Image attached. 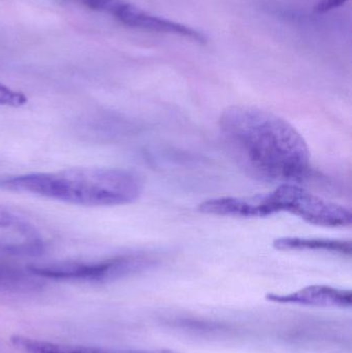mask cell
I'll use <instances>...</instances> for the list:
<instances>
[{
	"label": "cell",
	"mask_w": 352,
	"mask_h": 353,
	"mask_svg": "<svg viewBox=\"0 0 352 353\" xmlns=\"http://www.w3.org/2000/svg\"><path fill=\"white\" fill-rule=\"evenodd\" d=\"M273 246L280 251L316 250L337 254L351 255L352 246L351 241L332 240V239H307L284 236L274 240Z\"/></svg>",
	"instance_id": "ba28073f"
},
{
	"label": "cell",
	"mask_w": 352,
	"mask_h": 353,
	"mask_svg": "<svg viewBox=\"0 0 352 353\" xmlns=\"http://www.w3.org/2000/svg\"><path fill=\"white\" fill-rule=\"evenodd\" d=\"M349 0H318L314 6V12L316 14H326L331 10H336Z\"/></svg>",
	"instance_id": "7c38bea8"
},
{
	"label": "cell",
	"mask_w": 352,
	"mask_h": 353,
	"mask_svg": "<svg viewBox=\"0 0 352 353\" xmlns=\"http://www.w3.org/2000/svg\"><path fill=\"white\" fill-rule=\"evenodd\" d=\"M10 343L22 353H121L122 350H112L93 346L68 345L45 340L34 339L25 336L10 337Z\"/></svg>",
	"instance_id": "52a82bcc"
},
{
	"label": "cell",
	"mask_w": 352,
	"mask_h": 353,
	"mask_svg": "<svg viewBox=\"0 0 352 353\" xmlns=\"http://www.w3.org/2000/svg\"><path fill=\"white\" fill-rule=\"evenodd\" d=\"M152 265V259L143 255L132 254L101 261H57L33 263L27 270L39 279L109 283L136 275Z\"/></svg>",
	"instance_id": "3957f363"
},
{
	"label": "cell",
	"mask_w": 352,
	"mask_h": 353,
	"mask_svg": "<svg viewBox=\"0 0 352 353\" xmlns=\"http://www.w3.org/2000/svg\"><path fill=\"white\" fill-rule=\"evenodd\" d=\"M47 244L30 222L0 208V251L18 256H41Z\"/></svg>",
	"instance_id": "5b68a950"
},
{
	"label": "cell",
	"mask_w": 352,
	"mask_h": 353,
	"mask_svg": "<svg viewBox=\"0 0 352 353\" xmlns=\"http://www.w3.org/2000/svg\"><path fill=\"white\" fill-rule=\"evenodd\" d=\"M0 188L82 207H115L138 201L141 176L119 168H74L0 179Z\"/></svg>",
	"instance_id": "7a4b0ae2"
},
{
	"label": "cell",
	"mask_w": 352,
	"mask_h": 353,
	"mask_svg": "<svg viewBox=\"0 0 352 353\" xmlns=\"http://www.w3.org/2000/svg\"><path fill=\"white\" fill-rule=\"evenodd\" d=\"M122 353H178L173 350H143V352H123Z\"/></svg>",
	"instance_id": "4fadbf2b"
},
{
	"label": "cell",
	"mask_w": 352,
	"mask_h": 353,
	"mask_svg": "<svg viewBox=\"0 0 352 353\" xmlns=\"http://www.w3.org/2000/svg\"><path fill=\"white\" fill-rule=\"evenodd\" d=\"M27 101L28 99L24 93L0 83V107L20 108L26 105Z\"/></svg>",
	"instance_id": "8fae6325"
},
{
	"label": "cell",
	"mask_w": 352,
	"mask_h": 353,
	"mask_svg": "<svg viewBox=\"0 0 352 353\" xmlns=\"http://www.w3.org/2000/svg\"><path fill=\"white\" fill-rule=\"evenodd\" d=\"M268 199L273 215L287 212L308 223L324 228H344L352 223L349 208L322 199L299 185H279L273 192L268 193Z\"/></svg>",
	"instance_id": "277c9868"
},
{
	"label": "cell",
	"mask_w": 352,
	"mask_h": 353,
	"mask_svg": "<svg viewBox=\"0 0 352 353\" xmlns=\"http://www.w3.org/2000/svg\"><path fill=\"white\" fill-rule=\"evenodd\" d=\"M219 130L236 163L256 180L293 184L309 174V147L295 126L280 116L234 105L221 114Z\"/></svg>",
	"instance_id": "6da1fadb"
},
{
	"label": "cell",
	"mask_w": 352,
	"mask_h": 353,
	"mask_svg": "<svg viewBox=\"0 0 352 353\" xmlns=\"http://www.w3.org/2000/svg\"><path fill=\"white\" fill-rule=\"evenodd\" d=\"M70 1L82 4L90 10L110 14L120 23L124 20L126 12H128L132 6V3L125 0H70Z\"/></svg>",
	"instance_id": "30bf717a"
},
{
	"label": "cell",
	"mask_w": 352,
	"mask_h": 353,
	"mask_svg": "<svg viewBox=\"0 0 352 353\" xmlns=\"http://www.w3.org/2000/svg\"><path fill=\"white\" fill-rule=\"evenodd\" d=\"M267 301L283 305L318 307V308H351V290L328 285H310L291 294H268Z\"/></svg>",
	"instance_id": "8992f818"
},
{
	"label": "cell",
	"mask_w": 352,
	"mask_h": 353,
	"mask_svg": "<svg viewBox=\"0 0 352 353\" xmlns=\"http://www.w3.org/2000/svg\"><path fill=\"white\" fill-rule=\"evenodd\" d=\"M39 278L29 273L28 270L19 269L6 263H0V288L10 292H32L41 288Z\"/></svg>",
	"instance_id": "9c48e42d"
}]
</instances>
